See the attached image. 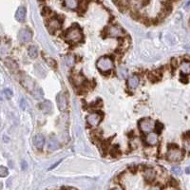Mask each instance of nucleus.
<instances>
[{
    "mask_svg": "<svg viewBox=\"0 0 190 190\" xmlns=\"http://www.w3.org/2000/svg\"><path fill=\"white\" fill-rule=\"evenodd\" d=\"M39 108L44 114H51L52 112V104L49 101H45L39 105Z\"/></svg>",
    "mask_w": 190,
    "mask_h": 190,
    "instance_id": "4468645a",
    "label": "nucleus"
},
{
    "mask_svg": "<svg viewBox=\"0 0 190 190\" xmlns=\"http://www.w3.org/2000/svg\"><path fill=\"white\" fill-rule=\"evenodd\" d=\"M60 146L59 141L56 138L55 136H51L49 138V142H48V149L51 151H54L57 150Z\"/></svg>",
    "mask_w": 190,
    "mask_h": 190,
    "instance_id": "9d476101",
    "label": "nucleus"
},
{
    "mask_svg": "<svg viewBox=\"0 0 190 190\" xmlns=\"http://www.w3.org/2000/svg\"><path fill=\"white\" fill-rule=\"evenodd\" d=\"M33 144L38 149H42L45 144V138L42 134H37L33 137Z\"/></svg>",
    "mask_w": 190,
    "mask_h": 190,
    "instance_id": "9b49d317",
    "label": "nucleus"
},
{
    "mask_svg": "<svg viewBox=\"0 0 190 190\" xmlns=\"http://www.w3.org/2000/svg\"><path fill=\"white\" fill-rule=\"evenodd\" d=\"M144 180L148 182H151L154 181V179L156 177V172L153 168H146L144 172Z\"/></svg>",
    "mask_w": 190,
    "mask_h": 190,
    "instance_id": "2eb2a0df",
    "label": "nucleus"
},
{
    "mask_svg": "<svg viewBox=\"0 0 190 190\" xmlns=\"http://www.w3.org/2000/svg\"><path fill=\"white\" fill-rule=\"evenodd\" d=\"M27 168V163L25 161H22V169Z\"/></svg>",
    "mask_w": 190,
    "mask_h": 190,
    "instance_id": "473e14b6",
    "label": "nucleus"
},
{
    "mask_svg": "<svg viewBox=\"0 0 190 190\" xmlns=\"http://www.w3.org/2000/svg\"><path fill=\"white\" fill-rule=\"evenodd\" d=\"M146 142L149 146H156L158 144V134L156 132L148 133L146 137Z\"/></svg>",
    "mask_w": 190,
    "mask_h": 190,
    "instance_id": "f8f14e48",
    "label": "nucleus"
},
{
    "mask_svg": "<svg viewBox=\"0 0 190 190\" xmlns=\"http://www.w3.org/2000/svg\"><path fill=\"white\" fill-rule=\"evenodd\" d=\"M96 67L102 72L110 71L114 67L113 60L109 56H102L101 58L98 59L96 63Z\"/></svg>",
    "mask_w": 190,
    "mask_h": 190,
    "instance_id": "f03ea898",
    "label": "nucleus"
},
{
    "mask_svg": "<svg viewBox=\"0 0 190 190\" xmlns=\"http://www.w3.org/2000/svg\"><path fill=\"white\" fill-rule=\"evenodd\" d=\"M181 71L182 74L184 75H187L190 73V63L189 62H182L181 64Z\"/></svg>",
    "mask_w": 190,
    "mask_h": 190,
    "instance_id": "aec40b11",
    "label": "nucleus"
},
{
    "mask_svg": "<svg viewBox=\"0 0 190 190\" xmlns=\"http://www.w3.org/2000/svg\"><path fill=\"white\" fill-rule=\"evenodd\" d=\"M184 147L187 151H190V139H185L184 141Z\"/></svg>",
    "mask_w": 190,
    "mask_h": 190,
    "instance_id": "cd10ccee",
    "label": "nucleus"
},
{
    "mask_svg": "<svg viewBox=\"0 0 190 190\" xmlns=\"http://www.w3.org/2000/svg\"><path fill=\"white\" fill-rule=\"evenodd\" d=\"M20 106H21V108L23 110H25L26 108H27V103L25 101V99H21V101H20Z\"/></svg>",
    "mask_w": 190,
    "mask_h": 190,
    "instance_id": "c85d7f7f",
    "label": "nucleus"
},
{
    "mask_svg": "<svg viewBox=\"0 0 190 190\" xmlns=\"http://www.w3.org/2000/svg\"><path fill=\"white\" fill-rule=\"evenodd\" d=\"M102 120V116L99 113H91L89 115H87V124L91 127H97V125L100 124V122Z\"/></svg>",
    "mask_w": 190,
    "mask_h": 190,
    "instance_id": "423d86ee",
    "label": "nucleus"
},
{
    "mask_svg": "<svg viewBox=\"0 0 190 190\" xmlns=\"http://www.w3.org/2000/svg\"><path fill=\"white\" fill-rule=\"evenodd\" d=\"M65 38L70 43H78L83 39L82 30L77 26H72L65 33Z\"/></svg>",
    "mask_w": 190,
    "mask_h": 190,
    "instance_id": "f257e3e1",
    "label": "nucleus"
},
{
    "mask_svg": "<svg viewBox=\"0 0 190 190\" xmlns=\"http://www.w3.org/2000/svg\"><path fill=\"white\" fill-rule=\"evenodd\" d=\"M5 64L11 70H16L18 68V66H17V64L15 63V61L11 60V59H7L5 61Z\"/></svg>",
    "mask_w": 190,
    "mask_h": 190,
    "instance_id": "412c9836",
    "label": "nucleus"
},
{
    "mask_svg": "<svg viewBox=\"0 0 190 190\" xmlns=\"http://www.w3.org/2000/svg\"><path fill=\"white\" fill-rule=\"evenodd\" d=\"M127 74V68H119V75L121 76V77H125V75Z\"/></svg>",
    "mask_w": 190,
    "mask_h": 190,
    "instance_id": "a878e982",
    "label": "nucleus"
},
{
    "mask_svg": "<svg viewBox=\"0 0 190 190\" xmlns=\"http://www.w3.org/2000/svg\"><path fill=\"white\" fill-rule=\"evenodd\" d=\"M172 172H173L175 175H181V174H182V169H181V167H179V166H174V167H172Z\"/></svg>",
    "mask_w": 190,
    "mask_h": 190,
    "instance_id": "bb28decb",
    "label": "nucleus"
},
{
    "mask_svg": "<svg viewBox=\"0 0 190 190\" xmlns=\"http://www.w3.org/2000/svg\"><path fill=\"white\" fill-rule=\"evenodd\" d=\"M61 162H62V160H59L58 162H57V163H55L54 165H51V167H49V170H51V169H53V168H54V167H56L57 165H59V163H60Z\"/></svg>",
    "mask_w": 190,
    "mask_h": 190,
    "instance_id": "2f4dec72",
    "label": "nucleus"
},
{
    "mask_svg": "<svg viewBox=\"0 0 190 190\" xmlns=\"http://www.w3.org/2000/svg\"><path fill=\"white\" fill-rule=\"evenodd\" d=\"M148 190H162V188H161V186H159V185H153Z\"/></svg>",
    "mask_w": 190,
    "mask_h": 190,
    "instance_id": "7c9ffc66",
    "label": "nucleus"
},
{
    "mask_svg": "<svg viewBox=\"0 0 190 190\" xmlns=\"http://www.w3.org/2000/svg\"><path fill=\"white\" fill-rule=\"evenodd\" d=\"M26 8L24 6H20L15 13V19L19 22H23L26 18Z\"/></svg>",
    "mask_w": 190,
    "mask_h": 190,
    "instance_id": "ddd939ff",
    "label": "nucleus"
},
{
    "mask_svg": "<svg viewBox=\"0 0 190 190\" xmlns=\"http://www.w3.org/2000/svg\"><path fill=\"white\" fill-rule=\"evenodd\" d=\"M65 62H66V64H67V66L68 67H72L73 66V64H74V57L72 56V55H68V56H67L66 58H65Z\"/></svg>",
    "mask_w": 190,
    "mask_h": 190,
    "instance_id": "4be33fe9",
    "label": "nucleus"
},
{
    "mask_svg": "<svg viewBox=\"0 0 190 190\" xmlns=\"http://www.w3.org/2000/svg\"><path fill=\"white\" fill-rule=\"evenodd\" d=\"M48 30H49V32H57L58 30H60L61 28V22L58 18L56 17H53L51 19H49V22H48Z\"/></svg>",
    "mask_w": 190,
    "mask_h": 190,
    "instance_id": "0eeeda50",
    "label": "nucleus"
},
{
    "mask_svg": "<svg viewBox=\"0 0 190 190\" xmlns=\"http://www.w3.org/2000/svg\"><path fill=\"white\" fill-rule=\"evenodd\" d=\"M64 5L67 8H68V9L75 10L78 8L79 3L77 1H75V0H66V1L64 2Z\"/></svg>",
    "mask_w": 190,
    "mask_h": 190,
    "instance_id": "6ab92c4d",
    "label": "nucleus"
},
{
    "mask_svg": "<svg viewBox=\"0 0 190 190\" xmlns=\"http://www.w3.org/2000/svg\"><path fill=\"white\" fill-rule=\"evenodd\" d=\"M32 93H33V96L35 97L36 99H40V98L43 97V92H42V89H38V87L36 89H34V91Z\"/></svg>",
    "mask_w": 190,
    "mask_h": 190,
    "instance_id": "5701e85b",
    "label": "nucleus"
},
{
    "mask_svg": "<svg viewBox=\"0 0 190 190\" xmlns=\"http://www.w3.org/2000/svg\"><path fill=\"white\" fill-rule=\"evenodd\" d=\"M108 34L109 37H113V38L121 37L124 35V30L119 26H116V25L110 26L108 30Z\"/></svg>",
    "mask_w": 190,
    "mask_h": 190,
    "instance_id": "6e6552de",
    "label": "nucleus"
},
{
    "mask_svg": "<svg viewBox=\"0 0 190 190\" xmlns=\"http://www.w3.org/2000/svg\"><path fill=\"white\" fill-rule=\"evenodd\" d=\"M9 174V171H8V168L5 166L1 165L0 166V177H6Z\"/></svg>",
    "mask_w": 190,
    "mask_h": 190,
    "instance_id": "b1692460",
    "label": "nucleus"
},
{
    "mask_svg": "<svg viewBox=\"0 0 190 190\" xmlns=\"http://www.w3.org/2000/svg\"><path fill=\"white\" fill-rule=\"evenodd\" d=\"M22 86L24 87L27 90L32 91V92L34 91V82L29 77H25L24 80H22Z\"/></svg>",
    "mask_w": 190,
    "mask_h": 190,
    "instance_id": "f3484780",
    "label": "nucleus"
},
{
    "mask_svg": "<svg viewBox=\"0 0 190 190\" xmlns=\"http://www.w3.org/2000/svg\"><path fill=\"white\" fill-rule=\"evenodd\" d=\"M111 190H124V189L122 188L121 186H115V187H113Z\"/></svg>",
    "mask_w": 190,
    "mask_h": 190,
    "instance_id": "72a5a7b5",
    "label": "nucleus"
},
{
    "mask_svg": "<svg viewBox=\"0 0 190 190\" xmlns=\"http://www.w3.org/2000/svg\"><path fill=\"white\" fill-rule=\"evenodd\" d=\"M56 102H57V106L60 110H65L68 106V101L66 99V96H65L64 93H59L56 97Z\"/></svg>",
    "mask_w": 190,
    "mask_h": 190,
    "instance_id": "1a4fd4ad",
    "label": "nucleus"
},
{
    "mask_svg": "<svg viewBox=\"0 0 190 190\" xmlns=\"http://www.w3.org/2000/svg\"><path fill=\"white\" fill-rule=\"evenodd\" d=\"M28 54L30 58H32V59L36 58V57L38 56V49H37L36 46H34V45L30 46V47L28 49Z\"/></svg>",
    "mask_w": 190,
    "mask_h": 190,
    "instance_id": "a211bd4d",
    "label": "nucleus"
},
{
    "mask_svg": "<svg viewBox=\"0 0 190 190\" xmlns=\"http://www.w3.org/2000/svg\"><path fill=\"white\" fill-rule=\"evenodd\" d=\"M18 38L22 43H28L32 38V32L30 29H22L18 33Z\"/></svg>",
    "mask_w": 190,
    "mask_h": 190,
    "instance_id": "39448f33",
    "label": "nucleus"
},
{
    "mask_svg": "<svg viewBox=\"0 0 190 190\" xmlns=\"http://www.w3.org/2000/svg\"><path fill=\"white\" fill-rule=\"evenodd\" d=\"M3 92H4V94H5V96H6L8 99L11 98V97H13V91H11V89H4Z\"/></svg>",
    "mask_w": 190,
    "mask_h": 190,
    "instance_id": "393cba45",
    "label": "nucleus"
},
{
    "mask_svg": "<svg viewBox=\"0 0 190 190\" xmlns=\"http://www.w3.org/2000/svg\"><path fill=\"white\" fill-rule=\"evenodd\" d=\"M140 84V78L137 75H133L127 80V86L130 89H135Z\"/></svg>",
    "mask_w": 190,
    "mask_h": 190,
    "instance_id": "dca6fc26",
    "label": "nucleus"
},
{
    "mask_svg": "<svg viewBox=\"0 0 190 190\" xmlns=\"http://www.w3.org/2000/svg\"><path fill=\"white\" fill-rule=\"evenodd\" d=\"M0 125H1V124H0Z\"/></svg>",
    "mask_w": 190,
    "mask_h": 190,
    "instance_id": "f704fd0d",
    "label": "nucleus"
},
{
    "mask_svg": "<svg viewBox=\"0 0 190 190\" xmlns=\"http://www.w3.org/2000/svg\"><path fill=\"white\" fill-rule=\"evenodd\" d=\"M166 157L171 162H179L184 158V152H182L179 147L175 146H171L169 147L168 151H167Z\"/></svg>",
    "mask_w": 190,
    "mask_h": 190,
    "instance_id": "7ed1b4c3",
    "label": "nucleus"
},
{
    "mask_svg": "<svg viewBox=\"0 0 190 190\" xmlns=\"http://www.w3.org/2000/svg\"><path fill=\"white\" fill-rule=\"evenodd\" d=\"M155 128L157 129V131H159V132H160V131L162 130V128H163V125H162L161 124H160V123H157V124L155 125Z\"/></svg>",
    "mask_w": 190,
    "mask_h": 190,
    "instance_id": "c756f323",
    "label": "nucleus"
},
{
    "mask_svg": "<svg viewBox=\"0 0 190 190\" xmlns=\"http://www.w3.org/2000/svg\"><path fill=\"white\" fill-rule=\"evenodd\" d=\"M155 122L153 120L149 119V118H144V119H142L139 123V127L141 129V131L144 133H148L152 132V130L155 128Z\"/></svg>",
    "mask_w": 190,
    "mask_h": 190,
    "instance_id": "20e7f679",
    "label": "nucleus"
}]
</instances>
